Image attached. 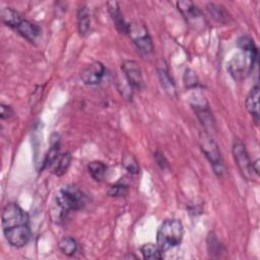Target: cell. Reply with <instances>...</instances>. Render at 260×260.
Wrapping results in <instances>:
<instances>
[{
    "label": "cell",
    "instance_id": "12",
    "mask_svg": "<svg viewBox=\"0 0 260 260\" xmlns=\"http://www.w3.org/2000/svg\"><path fill=\"white\" fill-rule=\"evenodd\" d=\"M16 29L19 35H21L23 38H25L29 42L36 41V39L40 36V32H41V29L37 24L25 19H22V21L19 23Z\"/></svg>",
    "mask_w": 260,
    "mask_h": 260
},
{
    "label": "cell",
    "instance_id": "23",
    "mask_svg": "<svg viewBox=\"0 0 260 260\" xmlns=\"http://www.w3.org/2000/svg\"><path fill=\"white\" fill-rule=\"evenodd\" d=\"M128 191V186L127 185H124V184H121V183H118V184H115V185H112L108 191V194L110 196H114V197H117V196H123L127 193Z\"/></svg>",
    "mask_w": 260,
    "mask_h": 260
},
{
    "label": "cell",
    "instance_id": "7",
    "mask_svg": "<svg viewBox=\"0 0 260 260\" xmlns=\"http://www.w3.org/2000/svg\"><path fill=\"white\" fill-rule=\"evenodd\" d=\"M122 70L131 88L140 89L143 86L142 72L137 62L133 60L124 61L122 64Z\"/></svg>",
    "mask_w": 260,
    "mask_h": 260
},
{
    "label": "cell",
    "instance_id": "20",
    "mask_svg": "<svg viewBox=\"0 0 260 260\" xmlns=\"http://www.w3.org/2000/svg\"><path fill=\"white\" fill-rule=\"evenodd\" d=\"M122 164H123L124 168L130 174H133V175L138 174L139 166H138V162H137L136 158L134 157V155L132 153H129V152L125 153L122 157Z\"/></svg>",
    "mask_w": 260,
    "mask_h": 260
},
{
    "label": "cell",
    "instance_id": "21",
    "mask_svg": "<svg viewBox=\"0 0 260 260\" xmlns=\"http://www.w3.org/2000/svg\"><path fill=\"white\" fill-rule=\"evenodd\" d=\"M207 10L210 13V15L215 18L218 21H222L223 18H226V12L224 9H222L221 6L216 5V4H208L207 5Z\"/></svg>",
    "mask_w": 260,
    "mask_h": 260
},
{
    "label": "cell",
    "instance_id": "10",
    "mask_svg": "<svg viewBox=\"0 0 260 260\" xmlns=\"http://www.w3.org/2000/svg\"><path fill=\"white\" fill-rule=\"evenodd\" d=\"M247 111L252 115L253 119L256 123L259 121V86L254 85L249 93L247 94L245 101Z\"/></svg>",
    "mask_w": 260,
    "mask_h": 260
},
{
    "label": "cell",
    "instance_id": "11",
    "mask_svg": "<svg viewBox=\"0 0 260 260\" xmlns=\"http://www.w3.org/2000/svg\"><path fill=\"white\" fill-rule=\"evenodd\" d=\"M107 5H108V11L111 15L112 20L114 21V23L116 25V28L121 34H127L128 32V23H126L123 18L119 4L115 1H112V2H108Z\"/></svg>",
    "mask_w": 260,
    "mask_h": 260
},
{
    "label": "cell",
    "instance_id": "8",
    "mask_svg": "<svg viewBox=\"0 0 260 260\" xmlns=\"http://www.w3.org/2000/svg\"><path fill=\"white\" fill-rule=\"evenodd\" d=\"M106 74V68L101 62H92L81 71L80 78L87 85L99 84Z\"/></svg>",
    "mask_w": 260,
    "mask_h": 260
},
{
    "label": "cell",
    "instance_id": "4",
    "mask_svg": "<svg viewBox=\"0 0 260 260\" xmlns=\"http://www.w3.org/2000/svg\"><path fill=\"white\" fill-rule=\"evenodd\" d=\"M199 144L202 152L209 160L214 173L221 176L224 173V166L216 142L208 133H201L199 136Z\"/></svg>",
    "mask_w": 260,
    "mask_h": 260
},
{
    "label": "cell",
    "instance_id": "1",
    "mask_svg": "<svg viewBox=\"0 0 260 260\" xmlns=\"http://www.w3.org/2000/svg\"><path fill=\"white\" fill-rule=\"evenodd\" d=\"M28 214L16 203H8L2 211L1 225L9 245L15 248L25 246L31 237Z\"/></svg>",
    "mask_w": 260,
    "mask_h": 260
},
{
    "label": "cell",
    "instance_id": "22",
    "mask_svg": "<svg viewBox=\"0 0 260 260\" xmlns=\"http://www.w3.org/2000/svg\"><path fill=\"white\" fill-rule=\"evenodd\" d=\"M207 247H208V251L210 254L213 253H220L221 252V244L219 243V241L217 240V238L214 236L213 233H210L208 235L207 238Z\"/></svg>",
    "mask_w": 260,
    "mask_h": 260
},
{
    "label": "cell",
    "instance_id": "25",
    "mask_svg": "<svg viewBox=\"0 0 260 260\" xmlns=\"http://www.w3.org/2000/svg\"><path fill=\"white\" fill-rule=\"evenodd\" d=\"M12 113H13V112H12V110H11V108H10L9 106L4 105V104L1 105V113H0L1 119H7V118H9Z\"/></svg>",
    "mask_w": 260,
    "mask_h": 260
},
{
    "label": "cell",
    "instance_id": "24",
    "mask_svg": "<svg viewBox=\"0 0 260 260\" xmlns=\"http://www.w3.org/2000/svg\"><path fill=\"white\" fill-rule=\"evenodd\" d=\"M159 77L161 80V84L164 85V87L166 88V90L168 91H174L175 90V86H174V82L172 81V79L170 78L168 72L164 69L159 70Z\"/></svg>",
    "mask_w": 260,
    "mask_h": 260
},
{
    "label": "cell",
    "instance_id": "6",
    "mask_svg": "<svg viewBox=\"0 0 260 260\" xmlns=\"http://www.w3.org/2000/svg\"><path fill=\"white\" fill-rule=\"evenodd\" d=\"M233 155L243 177H245L247 180H253L255 173L252 168V161L244 143L240 139L234 140Z\"/></svg>",
    "mask_w": 260,
    "mask_h": 260
},
{
    "label": "cell",
    "instance_id": "27",
    "mask_svg": "<svg viewBox=\"0 0 260 260\" xmlns=\"http://www.w3.org/2000/svg\"><path fill=\"white\" fill-rule=\"evenodd\" d=\"M252 168H253V171H254L255 175L258 176V174H259V159H256L254 162H252Z\"/></svg>",
    "mask_w": 260,
    "mask_h": 260
},
{
    "label": "cell",
    "instance_id": "15",
    "mask_svg": "<svg viewBox=\"0 0 260 260\" xmlns=\"http://www.w3.org/2000/svg\"><path fill=\"white\" fill-rule=\"evenodd\" d=\"M1 19L3 23L14 28H16L22 21L20 14L10 7H5L1 9Z\"/></svg>",
    "mask_w": 260,
    "mask_h": 260
},
{
    "label": "cell",
    "instance_id": "3",
    "mask_svg": "<svg viewBox=\"0 0 260 260\" xmlns=\"http://www.w3.org/2000/svg\"><path fill=\"white\" fill-rule=\"evenodd\" d=\"M184 235V228L178 219L165 220L157 230L156 244L162 250L172 249L181 244Z\"/></svg>",
    "mask_w": 260,
    "mask_h": 260
},
{
    "label": "cell",
    "instance_id": "16",
    "mask_svg": "<svg viewBox=\"0 0 260 260\" xmlns=\"http://www.w3.org/2000/svg\"><path fill=\"white\" fill-rule=\"evenodd\" d=\"M140 252L144 259L154 260L162 258V250L158 247L157 244H144L140 247Z\"/></svg>",
    "mask_w": 260,
    "mask_h": 260
},
{
    "label": "cell",
    "instance_id": "19",
    "mask_svg": "<svg viewBox=\"0 0 260 260\" xmlns=\"http://www.w3.org/2000/svg\"><path fill=\"white\" fill-rule=\"evenodd\" d=\"M238 47L244 51V53L250 54L254 57H258V50L253 42V40H251L248 37H242L238 40Z\"/></svg>",
    "mask_w": 260,
    "mask_h": 260
},
{
    "label": "cell",
    "instance_id": "9",
    "mask_svg": "<svg viewBox=\"0 0 260 260\" xmlns=\"http://www.w3.org/2000/svg\"><path fill=\"white\" fill-rule=\"evenodd\" d=\"M177 7L186 20L190 24H199V22H203L204 18L202 12L199 8L191 1H178Z\"/></svg>",
    "mask_w": 260,
    "mask_h": 260
},
{
    "label": "cell",
    "instance_id": "17",
    "mask_svg": "<svg viewBox=\"0 0 260 260\" xmlns=\"http://www.w3.org/2000/svg\"><path fill=\"white\" fill-rule=\"evenodd\" d=\"M87 169H88L90 176L98 182L103 181V179L106 175V172H107V166L100 160L90 161L87 166Z\"/></svg>",
    "mask_w": 260,
    "mask_h": 260
},
{
    "label": "cell",
    "instance_id": "18",
    "mask_svg": "<svg viewBox=\"0 0 260 260\" xmlns=\"http://www.w3.org/2000/svg\"><path fill=\"white\" fill-rule=\"evenodd\" d=\"M59 248L63 254L67 256H72L77 250V243L71 237H64L59 242Z\"/></svg>",
    "mask_w": 260,
    "mask_h": 260
},
{
    "label": "cell",
    "instance_id": "13",
    "mask_svg": "<svg viewBox=\"0 0 260 260\" xmlns=\"http://www.w3.org/2000/svg\"><path fill=\"white\" fill-rule=\"evenodd\" d=\"M71 159H72V156L70 152L60 153L50 166V168L52 169V173L55 174L56 176L64 175L70 166Z\"/></svg>",
    "mask_w": 260,
    "mask_h": 260
},
{
    "label": "cell",
    "instance_id": "5",
    "mask_svg": "<svg viewBox=\"0 0 260 260\" xmlns=\"http://www.w3.org/2000/svg\"><path fill=\"white\" fill-rule=\"evenodd\" d=\"M130 39L136 48L144 54L152 52L153 45L147 28L140 22H132L128 24V32Z\"/></svg>",
    "mask_w": 260,
    "mask_h": 260
},
{
    "label": "cell",
    "instance_id": "2",
    "mask_svg": "<svg viewBox=\"0 0 260 260\" xmlns=\"http://www.w3.org/2000/svg\"><path fill=\"white\" fill-rule=\"evenodd\" d=\"M87 203V198L83 192L74 186L62 188L56 195L52 208V217L59 222L71 210L82 209Z\"/></svg>",
    "mask_w": 260,
    "mask_h": 260
},
{
    "label": "cell",
    "instance_id": "14",
    "mask_svg": "<svg viewBox=\"0 0 260 260\" xmlns=\"http://www.w3.org/2000/svg\"><path fill=\"white\" fill-rule=\"evenodd\" d=\"M77 28L80 36H85L90 28V15L86 7H80L77 11Z\"/></svg>",
    "mask_w": 260,
    "mask_h": 260
},
{
    "label": "cell",
    "instance_id": "26",
    "mask_svg": "<svg viewBox=\"0 0 260 260\" xmlns=\"http://www.w3.org/2000/svg\"><path fill=\"white\" fill-rule=\"evenodd\" d=\"M154 156H155V160H156L157 165H158L162 170L166 169V167H168V161L166 160V158H165V156L162 155V153L156 152Z\"/></svg>",
    "mask_w": 260,
    "mask_h": 260
}]
</instances>
